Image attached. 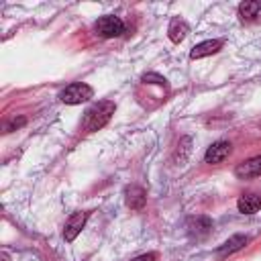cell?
<instances>
[{
  "instance_id": "1",
  "label": "cell",
  "mask_w": 261,
  "mask_h": 261,
  "mask_svg": "<svg viewBox=\"0 0 261 261\" xmlns=\"http://www.w3.org/2000/svg\"><path fill=\"white\" fill-rule=\"evenodd\" d=\"M116 110V104L112 100H100L96 102L94 106H90L84 114V120H82V126L88 130V133H94V130H100L102 126L108 124V120L112 118Z\"/></svg>"
},
{
  "instance_id": "2",
  "label": "cell",
  "mask_w": 261,
  "mask_h": 261,
  "mask_svg": "<svg viewBox=\"0 0 261 261\" xmlns=\"http://www.w3.org/2000/svg\"><path fill=\"white\" fill-rule=\"evenodd\" d=\"M94 33L102 39L120 37L124 33V22H122V18H118L114 14H104L94 22Z\"/></svg>"
},
{
  "instance_id": "3",
  "label": "cell",
  "mask_w": 261,
  "mask_h": 261,
  "mask_svg": "<svg viewBox=\"0 0 261 261\" xmlns=\"http://www.w3.org/2000/svg\"><path fill=\"white\" fill-rule=\"evenodd\" d=\"M90 98H94V90L84 82L69 84L65 90L59 92V100L63 104H82V102H88Z\"/></svg>"
},
{
  "instance_id": "4",
  "label": "cell",
  "mask_w": 261,
  "mask_h": 261,
  "mask_svg": "<svg viewBox=\"0 0 261 261\" xmlns=\"http://www.w3.org/2000/svg\"><path fill=\"white\" fill-rule=\"evenodd\" d=\"M88 216H90V212H73V214L67 218L65 228H63V237H65L67 243L75 241V237H77V234L82 232V228L86 226Z\"/></svg>"
},
{
  "instance_id": "5",
  "label": "cell",
  "mask_w": 261,
  "mask_h": 261,
  "mask_svg": "<svg viewBox=\"0 0 261 261\" xmlns=\"http://www.w3.org/2000/svg\"><path fill=\"white\" fill-rule=\"evenodd\" d=\"M230 151H232V145H230L228 141H216V143H212V145L206 149L204 161H206V163H222V161L230 155Z\"/></svg>"
},
{
  "instance_id": "6",
  "label": "cell",
  "mask_w": 261,
  "mask_h": 261,
  "mask_svg": "<svg viewBox=\"0 0 261 261\" xmlns=\"http://www.w3.org/2000/svg\"><path fill=\"white\" fill-rule=\"evenodd\" d=\"M186 228L192 237L196 239H204L210 230H212V220L208 216H190L186 222Z\"/></svg>"
},
{
  "instance_id": "7",
  "label": "cell",
  "mask_w": 261,
  "mask_h": 261,
  "mask_svg": "<svg viewBox=\"0 0 261 261\" xmlns=\"http://www.w3.org/2000/svg\"><path fill=\"white\" fill-rule=\"evenodd\" d=\"M234 175L241 177V179H249V177L261 175V155L251 157V159H247V161H241V163L234 167Z\"/></svg>"
},
{
  "instance_id": "8",
  "label": "cell",
  "mask_w": 261,
  "mask_h": 261,
  "mask_svg": "<svg viewBox=\"0 0 261 261\" xmlns=\"http://www.w3.org/2000/svg\"><path fill=\"white\" fill-rule=\"evenodd\" d=\"M220 47H222V41H218V39L202 41V43H198V45H194V47H192V51H190V59L208 57V55H212V53H218V51H220Z\"/></svg>"
},
{
  "instance_id": "9",
  "label": "cell",
  "mask_w": 261,
  "mask_h": 261,
  "mask_svg": "<svg viewBox=\"0 0 261 261\" xmlns=\"http://www.w3.org/2000/svg\"><path fill=\"white\" fill-rule=\"evenodd\" d=\"M124 196H126V206L133 210H141L147 202V192L141 186H128L124 190Z\"/></svg>"
},
{
  "instance_id": "10",
  "label": "cell",
  "mask_w": 261,
  "mask_h": 261,
  "mask_svg": "<svg viewBox=\"0 0 261 261\" xmlns=\"http://www.w3.org/2000/svg\"><path fill=\"white\" fill-rule=\"evenodd\" d=\"M237 208L243 214H255L261 208V196H257V194H243L237 200Z\"/></svg>"
},
{
  "instance_id": "11",
  "label": "cell",
  "mask_w": 261,
  "mask_h": 261,
  "mask_svg": "<svg viewBox=\"0 0 261 261\" xmlns=\"http://www.w3.org/2000/svg\"><path fill=\"white\" fill-rule=\"evenodd\" d=\"M188 33H190V27H188V22H186L184 18H173V20L169 22L167 35H169V39H171L173 43H181V41L188 37Z\"/></svg>"
},
{
  "instance_id": "12",
  "label": "cell",
  "mask_w": 261,
  "mask_h": 261,
  "mask_svg": "<svg viewBox=\"0 0 261 261\" xmlns=\"http://www.w3.org/2000/svg\"><path fill=\"white\" fill-rule=\"evenodd\" d=\"M247 243H249V237H245V234H234V237H230L224 245L218 247V255H230V253L243 249Z\"/></svg>"
},
{
  "instance_id": "13",
  "label": "cell",
  "mask_w": 261,
  "mask_h": 261,
  "mask_svg": "<svg viewBox=\"0 0 261 261\" xmlns=\"http://www.w3.org/2000/svg\"><path fill=\"white\" fill-rule=\"evenodd\" d=\"M241 20H261V2H243L239 6Z\"/></svg>"
},
{
  "instance_id": "14",
  "label": "cell",
  "mask_w": 261,
  "mask_h": 261,
  "mask_svg": "<svg viewBox=\"0 0 261 261\" xmlns=\"http://www.w3.org/2000/svg\"><path fill=\"white\" fill-rule=\"evenodd\" d=\"M143 82H145V84H157V86H161V88H167V80L161 77V75H157V73H145V75H143Z\"/></svg>"
},
{
  "instance_id": "15",
  "label": "cell",
  "mask_w": 261,
  "mask_h": 261,
  "mask_svg": "<svg viewBox=\"0 0 261 261\" xmlns=\"http://www.w3.org/2000/svg\"><path fill=\"white\" fill-rule=\"evenodd\" d=\"M27 122V118L24 116H18V118H12L10 122H6V126H4V130L6 133H10V130H16V128H20L22 124Z\"/></svg>"
},
{
  "instance_id": "16",
  "label": "cell",
  "mask_w": 261,
  "mask_h": 261,
  "mask_svg": "<svg viewBox=\"0 0 261 261\" xmlns=\"http://www.w3.org/2000/svg\"><path fill=\"white\" fill-rule=\"evenodd\" d=\"M157 257H155V253H145V255H139V257H135L133 261H155Z\"/></svg>"
}]
</instances>
